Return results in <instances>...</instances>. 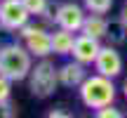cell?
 Segmentation results:
<instances>
[{
	"mask_svg": "<svg viewBox=\"0 0 127 118\" xmlns=\"http://www.w3.org/2000/svg\"><path fill=\"white\" fill-rule=\"evenodd\" d=\"M87 76H90V73L85 71V64L78 61V59L66 61V64L59 66V83L64 87H80V83L85 80Z\"/></svg>",
	"mask_w": 127,
	"mask_h": 118,
	"instance_id": "obj_9",
	"label": "cell"
},
{
	"mask_svg": "<svg viewBox=\"0 0 127 118\" xmlns=\"http://www.w3.org/2000/svg\"><path fill=\"white\" fill-rule=\"evenodd\" d=\"M82 5L92 14H108L113 7V0H82Z\"/></svg>",
	"mask_w": 127,
	"mask_h": 118,
	"instance_id": "obj_14",
	"label": "cell"
},
{
	"mask_svg": "<svg viewBox=\"0 0 127 118\" xmlns=\"http://www.w3.org/2000/svg\"><path fill=\"white\" fill-rule=\"evenodd\" d=\"M12 78H7L5 73H0V104H5V102H9V97H12Z\"/></svg>",
	"mask_w": 127,
	"mask_h": 118,
	"instance_id": "obj_15",
	"label": "cell"
},
{
	"mask_svg": "<svg viewBox=\"0 0 127 118\" xmlns=\"http://www.w3.org/2000/svg\"><path fill=\"white\" fill-rule=\"evenodd\" d=\"M94 116L96 118H120V116H123V111L115 109L113 104H108V106H101V109H94Z\"/></svg>",
	"mask_w": 127,
	"mask_h": 118,
	"instance_id": "obj_16",
	"label": "cell"
},
{
	"mask_svg": "<svg viewBox=\"0 0 127 118\" xmlns=\"http://www.w3.org/2000/svg\"><path fill=\"white\" fill-rule=\"evenodd\" d=\"M108 19L104 17V14H87V19H85V24H82V31L80 33H87V36H94V38H99V40H104L106 38V33H108Z\"/></svg>",
	"mask_w": 127,
	"mask_h": 118,
	"instance_id": "obj_11",
	"label": "cell"
},
{
	"mask_svg": "<svg viewBox=\"0 0 127 118\" xmlns=\"http://www.w3.org/2000/svg\"><path fill=\"white\" fill-rule=\"evenodd\" d=\"M19 36H21L24 45L28 47L33 57L42 59L52 55V31L45 28L42 24H31L28 21L24 28H19Z\"/></svg>",
	"mask_w": 127,
	"mask_h": 118,
	"instance_id": "obj_4",
	"label": "cell"
},
{
	"mask_svg": "<svg viewBox=\"0 0 127 118\" xmlns=\"http://www.w3.org/2000/svg\"><path fill=\"white\" fill-rule=\"evenodd\" d=\"M59 68L50 61V57H42L28 73V90L38 99H47L59 87Z\"/></svg>",
	"mask_w": 127,
	"mask_h": 118,
	"instance_id": "obj_3",
	"label": "cell"
},
{
	"mask_svg": "<svg viewBox=\"0 0 127 118\" xmlns=\"http://www.w3.org/2000/svg\"><path fill=\"white\" fill-rule=\"evenodd\" d=\"M118 19H120V21H123L125 26H127V2L123 5V7H120V17H118Z\"/></svg>",
	"mask_w": 127,
	"mask_h": 118,
	"instance_id": "obj_19",
	"label": "cell"
},
{
	"mask_svg": "<svg viewBox=\"0 0 127 118\" xmlns=\"http://www.w3.org/2000/svg\"><path fill=\"white\" fill-rule=\"evenodd\" d=\"M123 95H125V99H127V80H125V85H123Z\"/></svg>",
	"mask_w": 127,
	"mask_h": 118,
	"instance_id": "obj_20",
	"label": "cell"
},
{
	"mask_svg": "<svg viewBox=\"0 0 127 118\" xmlns=\"http://www.w3.org/2000/svg\"><path fill=\"white\" fill-rule=\"evenodd\" d=\"M73 43H75V33L73 31L61 28V26H57L54 31H52V52H54V55H59V57L71 55Z\"/></svg>",
	"mask_w": 127,
	"mask_h": 118,
	"instance_id": "obj_10",
	"label": "cell"
},
{
	"mask_svg": "<svg viewBox=\"0 0 127 118\" xmlns=\"http://www.w3.org/2000/svg\"><path fill=\"white\" fill-rule=\"evenodd\" d=\"M21 2H24V7L28 9V14L35 17V19H40L42 14L50 9V0H21Z\"/></svg>",
	"mask_w": 127,
	"mask_h": 118,
	"instance_id": "obj_13",
	"label": "cell"
},
{
	"mask_svg": "<svg viewBox=\"0 0 127 118\" xmlns=\"http://www.w3.org/2000/svg\"><path fill=\"white\" fill-rule=\"evenodd\" d=\"M78 95L80 102L87 109H101V106H108L115 102V85L113 78L104 76V73H90L85 80L78 87Z\"/></svg>",
	"mask_w": 127,
	"mask_h": 118,
	"instance_id": "obj_1",
	"label": "cell"
},
{
	"mask_svg": "<svg viewBox=\"0 0 127 118\" xmlns=\"http://www.w3.org/2000/svg\"><path fill=\"white\" fill-rule=\"evenodd\" d=\"M101 50V40L94 36H87V33H80V36H75V43H73V50H71V57L78 59V61H82L87 66V64H94L96 55H99Z\"/></svg>",
	"mask_w": 127,
	"mask_h": 118,
	"instance_id": "obj_8",
	"label": "cell"
},
{
	"mask_svg": "<svg viewBox=\"0 0 127 118\" xmlns=\"http://www.w3.org/2000/svg\"><path fill=\"white\" fill-rule=\"evenodd\" d=\"M85 12H87L85 5L80 7L78 2H61V5H57V9H54L57 26L68 28V31H73V33H80L82 24H85V19H87Z\"/></svg>",
	"mask_w": 127,
	"mask_h": 118,
	"instance_id": "obj_6",
	"label": "cell"
},
{
	"mask_svg": "<svg viewBox=\"0 0 127 118\" xmlns=\"http://www.w3.org/2000/svg\"><path fill=\"white\" fill-rule=\"evenodd\" d=\"M28 21H31V14L21 0H0V28L2 31L19 33V28H24Z\"/></svg>",
	"mask_w": 127,
	"mask_h": 118,
	"instance_id": "obj_5",
	"label": "cell"
},
{
	"mask_svg": "<svg viewBox=\"0 0 127 118\" xmlns=\"http://www.w3.org/2000/svg\"><path fill=\"white\" fill-rule=\"evenodd\" d=\"M33 68V55L28 52L26 45L19 43H7L0 47V73L12 78L14 83L26 80Z\"/></svg>",
	"mask_w": 127,
	"mask_h": 118,
	"instance_id": "obj_2",
	"label": "cell"
},
{
	"mask_svg": "<svg viewBox=\"0 0 127 118\" xmlns=\"http://www.w3.org/2000/svg\"><path fill=\"white\" fill-rule=\"evenodd\" d=\"M94 71L96 73H104L108 78H118L123 73V57L120 52L115 50V45H101L99 55L94 59Z\"/></svg>",
	"mask_w": 127,
	"mask_h": 118,
	"instance_id": "obj_7",
	"label": "cell"
},
{
	"mask_svg": "<svg viewBox=\"0 0 127 118\" xmlns=\"http://www.w3.org/2000/svg\"><path fill=\"white\" fill-rule=\"evenodd\" d=\"M106 40L111 43V45H123V43H127V26L123 21H111L108 24V33H106Z\"/></svg>",
	"mask_w": 127,
	"mask_h": 118,
	"instance_id": "obj_12",
	"label": "cell"
},
{
	"mask_svg": "<svg viewBox=\"0 0 127 118\" xmlns=\"http://www.w3.org/2000/svg\"><path fill=\"white\" fill-rule=\"evenodd\" d=\"M17 116V111L9 106V102H5V104H0V118H12Z\"/></svg>",
	"mask_w": 127,
	"mask_h": 118,
	"instance_id": "obj_17",
	"label": "cell"
},
{
	"mask_svg": "<svg viewBox=\"0 0 127 118\" xmlns=\"http://www.w3.org/2000/svg\"><path fill=\"white\" fill-rule=\"evenodd\" d=\"M47 118H71V111H64V109H52V111H47Z\"/></svg>",
	"mask_w": 127,
	"mask_h": 118,
	"instance_id": "obj_18",
	"label": "cell"
}]
</instances>
